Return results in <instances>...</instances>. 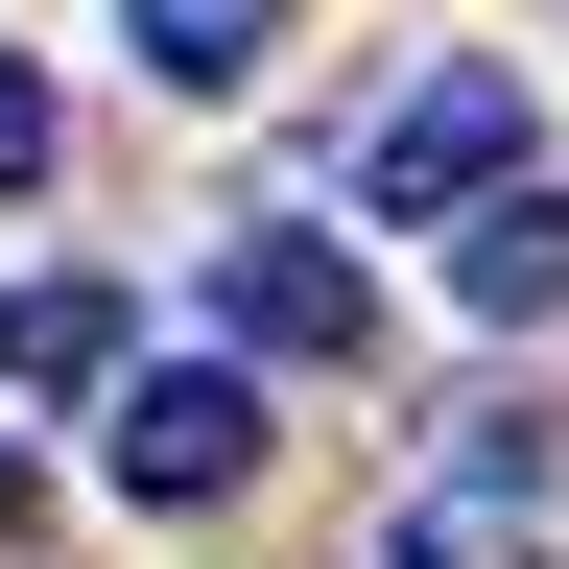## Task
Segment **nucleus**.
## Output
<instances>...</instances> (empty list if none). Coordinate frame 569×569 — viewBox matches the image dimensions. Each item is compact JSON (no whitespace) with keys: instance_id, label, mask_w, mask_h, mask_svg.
<instances>
[{"instance_id":"3","label":"nucleus","mask_w":569,"mask_h":569,"mask_svg":"<svg viewBox=\"0 0 569 569\" xmlns=\"http://www.w3.org/2000/svg\"><path fill=\"white\" fill-rule=\"evenodd\" d=\"M546 522H569V427H475L451 475H403L380 569H546Z\"/></svg>"},{"instance_id":"9","label":"nucleus","mask_w":569,"mask_h":569,"mask_svg":"<svg viewBox=\"0 0 569 569\" xmlns=\"http://www.w3.org/2000/svg\"><path fill=\"white\" fill-rule=\"evenodd\" d=\"M0 522H24V451H0Z\"/></svg>"},{"instance_id":"4","label":"nucleus","mask_w":569,"mask_h":569,"mask_svg":"<svg viewBox=\"0 0 569 569\" xmlns=\"http://www.w3.org/2000/svg\"><path fill=\"white\" fill-rule=\"evenodd\" d=\"M261 475V380L238 356H119V498L167 522V498H238Z\"/></svg>"},{"instance_id":"1","label":"nucleus","mask_w":569,"mask_h":569,"mask_svg":"<svg viewBox=\"0 0 569 569\" xmlns=\"http://www.w3.org/2000/svg\"><path fill=\"white\" fill-rule=\"evenodd\" d=\"M522 71H498V48H451V71H403V119L380 142H356V213H380V238H451V213L475 190H522Z\"/></svg>"},{"instance_id":"5","label":"nucleus","mask_w":569,"mask_h":569,"mask_svg":"<svg viewBox=\"0 0 569 569\" xmlns=\"http://www.w3.org/2000/svg\"><path fill=\"white\" fill-rule=\"evenodd\" d=\"M119 356H142V309H119L96 261H48V284H0V403H96Z\"/></svg>"},{"instance_id":"2","label":"nucleus","mask_w":569,"mask_h":569,"mask_svg":"<svg viewBox=\"0 0 569 569\" xmlns=\"http://www.w3.org/2000/svg\"><path fill=\"white\" fill-rule=\"evenodd\" d=\"M213 356H284V380H356V356H380V284H356L332 238H284V213H238V238H213Z\"/></svg>"},{"instance_id":"8","label":"nucleus","mask_w":569,"mask_h":569,"mask_svg":"<svg viewBox=\"0 0 569 569\" xmlns=\"http://www.w3.org/2000/svg\"><path fill=\"white\" fill-rule=\"evenodd\" d=\"M0 190H48V71L0 48Z\"/></svg>"},{"instance_id":"6","label":"nucleus","mask_w":569,"mask_h":569,"mask_svg":"<svg viewBox=\"0 0 569 569\" xmlns=\"http://www.w3.org/2000/svg\"><path fill=\"white\" fill-rule=\"evenodd\" d=\"M451 284H475L498 332H569V190H475L451 213Z\"/></svg>"},{"instance_id":"7","label":"nucleus","mask_w":569,"mask_h":569,"mask_svg":"<svg viewBox=\"0 0 569 569\" xmlns=\"http://www.w3.org/2000/svg\"><path fill=\"white\" fill-rule=\"evenodd\" d=\"M119 48H142V96H261L284 0H119Z\"/></svg>"}]
</instances>
